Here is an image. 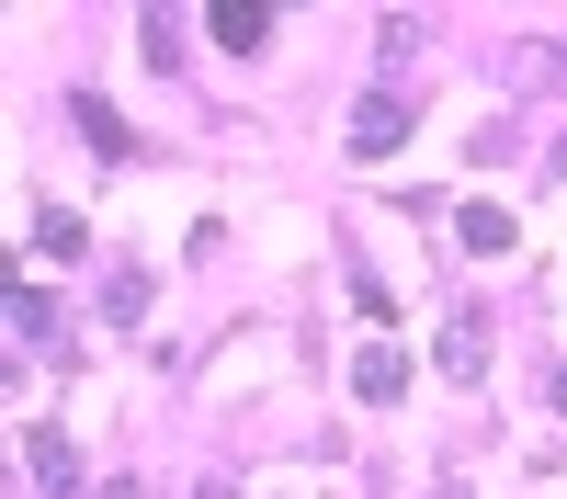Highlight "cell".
I'll return each instance as SVG.
<instances>
[{
	"label": "cell",
	"mask_w": 567,
	"mask_h": 499,
	"mask_svg": "<svg viewBox=\"0 0 567 499\" xmlns=\"http://www.w3.org/2000/svg\"><path fill=\"white\" fill-rule=\"evenodd\" d=\"M432 363H443V386H488V306H477V295H454V306H443Z\"/></svg>",
	"instance_id": "1"
},
{
	"label": "cell",
	"mask_w": 567,
	"mask_h": 499,
	"mask_svg": "<svg viewBox=\"0 0 567 499\" xmlns=\"http://www.w3.org/2000/svg\"><path fill=\"white\" fill-rule=\"evenodd\" d=\"M398 136H409V103H398V91H363V103H352V159H386Z\"/></svg>",
	"instance_id": "2"
},
{
	"label": "cell",
	"mask_w": 567,
	"mask_h": 499,
	"mask_svg": "<svg viewBox=\"0 0 567 499\" xmlns=\"http://www.w3.org/2000/svg\"><path fill=\"white\" fill-rule=\"evenodd\" d=\"M352 397L398 408V397H409V352H398V341H363V352H352Z\"/></svg>",
	"instance_id": "3"
},
{
	"label": "cell",
	"mask_w": 567,
	"mask_h": 499,
	"mask_svg": "<svg viewBox=\"0 0 567 499\" xmlns=\"http://www.w3.org/2000/svg\"><path fill=\"white\" fill-rule=\"evenodd\" d=\"M23 477H34L45 499H69V488H80V454H69V432H45V420H34V432H23Z\"/></svg>",
	"instance_id": "4"
},
{
	"label": "cell",
	"mask_w": 567,
	"mask_h": 499,
	"mask_svg": "<svg viewBox=\"0 0 567 499\" xmlns=\"http://www.w3.org/2000/svg\"><path fill=\"white\" fill-rule=\"evenodd\" d=\"M205 34L227 45V58H250V45L272 34V0H216V12H205Z\"/></svg>",
	"instance_id": "5"
},
{
	"label": "cell",
	"mask_w": 567,
	"mask_h": 499,
	"mask_svg": "<svg viewBox=\"0 0 567 499\" xmlns=\"http://www.w3.org/2000/svg\"><path fill=\"white\" fill-rule=\"evenodd\" d=\"M12 352H58V295L45 284H12Z\"/></svg>",
	"instance_id": "6"
},
{
	"label": "cell",
	"mask_w": 567,
	"mask_h": 499,
	"mask_svg": "<svg viewBox=\"0 0 567 499\" xmlns=\"http://www.w3.org/2000/svg\"><path fill=\"white\" fill-rule=\"evenodd\" d=\"M454 239L477 250V261H499L511 239H523V227H511V205H465V216H454Z\"/></svg>",
	"instance_id": "7"
},
{
	"label": "cell",
	"mask_w": 567,
	"mask_h": 499,
	"mask_svg": "<svg viewBox=\"0 0 567 499\" xmlns=\"http://www.w3.org/2000/svg\"><path fill=\"white\" fill-rule=\"evenodd\" d=\"M69 114H80V136H91L103 159H125V114L103 103V91H69Z\"/></svg>",
	"instance_id": "8"
},
{
	"label": "cell",
	"mask_w": 567,
	"mask_h": 499,
	"mask_svg": "<svg viewBox=\"0 0 567 499\" xmlns=\"http://www.w3.org/2000/svg\"><path fill=\"white\" fill-rule=\"evenodd\" d=\"M34 250H45V261H80V250H91V227H80L69 205H34Z\"/></svg>",
	"instance_id": "9"
},
{
	"label": "cell",
	"mask_w": 567,
	"mask_h": 499,
	"mask_svg": "<svg viewBox=\"0 0 567 499\" xmlns=\"http://www.w3.org/2000/svg\"><path fill=\"white\" fill-rule=\"evenodd\" d=\"M148 295H159L148 272H114V295H103V306H114V330H136V318H148Z\"/></svg>",
	"instance_id": "10"
},
{
	"label": "cell",
	"mask_w": 567,
	"mask_h": 499,
	"mask_svg": "<svg viewBox=\"0 0 567 499\" xmlns=\"http://www.w3.org/2000/svg\"><path fill=\"white\" fill-rule=\"evenodd\" d=\"M374 58H386V69H409V58H420V23H409V12H386V34H374Z\"/></svg>",
	"instance_id": "11"
},
{
	"label": "cell",
	"mask_w": 567,
	"mask_h": 499,
	"mask_svg": "<svg viewBox=\"0 0 567 499\" xmlns=\"http://www.w3.org/2000/svg\"><path fill=\"white\" fill-rule=\"evenodd\" d=\"M194 499H227V477H194Z\"/></svg>",
	"instance_id": "12"
},
{
	"label": "cell",
	"mask_w": 567,
	"mask_h": 499,
	"mask_svg": "<svg viewBox=\"0 0 567 499\" xmlns=\"http://www.w3.org/2000/svg\"><path fill=\"white\" fill-rule=\"evenodd\" d=\"M556 408H567V375H556Z\"/></svg>",
	"instance_id": "13"
}]
</instances>
